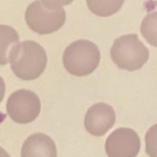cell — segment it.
I'll use <instances>...</instances> for the list:
<instances>
[{
  "label": "cell",
  "mask_w": 157,
  "mask_h": 157,
  "mask_svg": "<svg viewBox=\"0 0 157 157\" xmlns=\"http://www.w3.org/2000/svg\"><path fill=\"white\" fill-rule=\"evenodd\" d=\"M21 157H57V148L50 136L40 132L34 133L24 142Z\"/></svg>",
  "instance_id": "ba28073f"
},
{
  "label": "cell",
  "mask_w": 157,
  "mask_h": 157,
  "mask_svg": "<svg viewBox=\"0 0 157 157\" xmlns=\"http://www.w3.org/2000/svg\"><path fill=\"white\" fill-rule=\"evenodd\" d=\"M5 92H6V84L4 79L0 76V102L3 100L4 96H5Z\"/></svg>",
  "instance_id": "4fadbf2b"
},
{
  "label": "cell",
  "mask_w": 157,
  "mask_h": 157,
  "mask_svg": "<svg viewBox=\"0 0 157 157\" xmlns=\"http://www.w3.org/2000/svg\"><path fill=\"white\" fill-rule=\"evenodd\" d=\"M41 109L38 95L30 90L18 89L12 93L6 101V112L16 123L27 124L34 121Z\"/></svg>",
  "instance_id": "5b68a950"
},
{
  "label": "cell",
  "mask_w": 157,
  "mask_h": 157,
  "mask_svg": "<svg viewBox=\"0 0 157 157\" xmlns=\"http://www.w3.org/2000/svg\"><path fill=\"white\" fill-rule=\"evenodd\" d=\"M141 32L148 43L157 47V11L145 16L141 23Z\"/></svg>",
  "instance_id": "8fae6325"
},
{
  "label": "cell",
  "mask_w": 157,
  "mask_h": 157,
  "mask_svg": "<svg viewBox=\"0 0 157 157\" xmlns=\"http://www.w3.org/2000/svg\"><path fill=\"white\" fill-rule=\"evenodd\" d=\"M0 157H10V155L6 153V150H4L2 147H0Z\"/></svg>",
  "instance_id": "5bb4252c"
},
{
  "label": "cell",
  "mask_w": 157,
  "mask_h": 157,
  "mask_svg": "<svg viewBox=\"0 0 157 157\" xmlns=\"http://www.w3.org/2000/svg\"><path fill=\"white\" fill-rule=\"evenodd\" d=\"M64 4L59 1L32 2L25 12L27 25L40 35L57 31L65 22L66 13L63 6Z\"/></svg>",
  "instance_id": "7a4b0ae2"
},
{
  "label": "cell",
  "mask_w": 157,
  "mask_h": 157,
  "mask_svg": "<svg viewBox=\"0 0 157 157\" xmlns=\"http://www.w3.org/2000/svg\"><path fill=\"white\" fill-rule=\"evenodd\" d=\"M63 63L66 71L75 76L92 74L100 63L98 47L87 40L74 41L63 52Z\"/></svg>",
  "instance_id": "3957f363"
},
{
  "label": "cell",
  "mask_w": 157,
  "mask_h": 157,
  "mask_svg": "<svg viewBox=\"0 0 157 157\" xmlns=\"http://www.w3.org/2000/svg\"><path fill=\"white\" fill-rule=\"evenodd\" d=\"M116 113L106 103H97L90 107L85 116V128L92 135L101 137L115 124Z\"/></svg>",
  "instance_id": "52a82bcc"
},
{
  "label": "cell",
  "mask_w": 157,
  "mask_h": 157,
  "mask_svg": "<svg viewBox=\"0 0 157 157\" xmlns=\"http://www.w3.org/2000/svg\"><path fill=\"white\" fill-rule=\"evenodd\" d=\"M88 8L96 15L99 17H109L115 13H117L124 1L119 0H106V1H87L86 2Z\"/></svg>",
  "instance_id": "30bf717a"
},
{
  "label": "cell",
  "mask_w": 157,
  "mask_h": 157,
  "mask_svg": "<svg viewBox=\"0 0 157 157\" xmlns=\"http://www.w3.org/2000/svg\"><path fill=\"white\" fill-rule=\"evenodd\" d=\"M9 62L17 77L30 81L43 74L47 65V53L38 42L24 40L12 48Z\"/></svg>",
  "instance_id": "6da1fadb"
},
{
  "label": "cell",
  "mask_w": 157,
  "mask_h": 157,
  "mask_svg": "<svg viewBox=\"0 0 157 157\" xmlns=\"http://www.w3.org/2000/svg\"><path fill=\"white\" fill-rule=\"evenodd\" d=\"M19 40L16 29L10 26L0 25V65L9 63V53Z\"/></svg>",
  "instance_id": "9c48e42d"
},
{
  "label": "cell",
  "mask_w": 157,
  "mask_h": 157,
  "mask_svg": "<svg viewBox=\"0 0 157 157\" xmlns=\"http://www.w3.org/2000/svg\"><path fill=\"white\" fill-rule=\"evenodd\" d=\"M112 61L121 69L130 72L141 69L149 59L148 48L136 34H128L116 39L111 49Z\"/></svg>",
  "instance_id": "277c9868"
},
{
  "label": "cell",
  "mask_w": 157,
  "mask_h": 157,
  "mask_svg": "<svg viewBox=\"0 0 157 157\" xmlns=\"http://www.w3.org/2000/svg\"><path fill=\"white\" fill-rule=\"evenodd\" d=\"M141 149V139L134 130L119 128L106 140L105 151L109 157H136Z\"/></svg>",
  "instance_id": "8992f818"
},
{
  "label": "cell",
  "mask_w": 157,
  "mask_h": 157,
  "mask_svg": "<svg viewBox=\"0 0 157 157\" xmlns=\"http://www.w3.org/2000/svg\"><path fill=\"white\" fill-rule=\"evenodd\" d=\"M145 152L150 157H157V123L145 134Z\"/></svg>",
  "instance_id": "7c38bea8"
}]
</instances>
